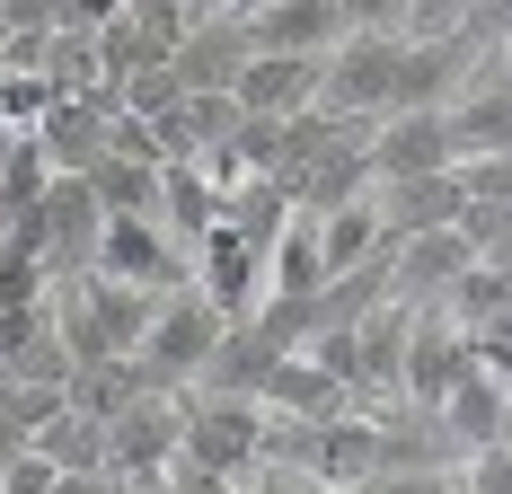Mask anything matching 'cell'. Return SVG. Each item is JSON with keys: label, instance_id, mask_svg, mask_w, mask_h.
Returning <instances> with one entry per match:
<instances>
[{"label": "cell", "instance_id": "obj_1", "mask_svg": "<svg viewBox=\"0 0 512 494\" xmlns=\"http://www.w3.org/2000/svg\"><path fill=\"white\" fill-rule=\"evenodd\" d=\"M221 309H212L195 283H177V292L151 300V327H142V345H133V362H142V380L151 389H195V371H204V353L221 345Z\"/></svg>", "mask_w": 512, "mask_h": 494}, {"label": "cell", "instance_id": "obj_2", "mask_svg": "<svg viewBox=\"0 0 512 494\" xmlns=\"http://www.w3.org/2000/svg\"><path fill=\"white\" fill-rule=\"evenodd\" d=\"M256 433H265V406L256 397H212L186 389V424H177V459L195 468H221V477H256Z\"/></svg>", "mask_w": 512, "mask_h": 494}, {"label": "cell", "instance_id": "obj_3", "mask_svg": "<svg viewBox=\"0 0 512 494\" xmlns=\"http://www.w3.org/2000/svg\"><path fill=\"white\" fill-rule=\"evenodd\" d=\"M177 424H186V389H142L133 406L106 415V486H142L177 459Z\"/></svg>", "mask_w": 512, "mask_h": 494}, {"label": "cell", "instance_id": "obj_4", "mask_svg": "<svg viewBox=\"0 0 512 494\" xmlns=\"http://www.w3.org/2000/svg\"><path fill=\"white\" fill-rule=\"evenodd\" d=\"M89 274L142 283V292H177V283H186V247L168 239V221H159V212H106Z\"/></svg>", "mask_w": 512, "mask_h": 494}, {"label": "cell", "instance_id": "obj_5", "mask_svg": "<svg viewBox=\"0 0 512 494\" xmlns=\"http://www.w3.org/2000/svg\"><path fill=\"white\" fill-rule=\"evenodd\" d=\"M433 424H442V442L460 450H504V424H512V380L504 371H451L442 397H433Z\"/></svg>", "mask_w": 512, "mask_h": 494}, {"label": "cell", "instance_id": "obj_6", "mask_svg": "<svg viewBox=\"0 0 512 494\" xmlns=\"http://www.w3.org/2000/svg\"><path fill=\"white\" fill-rule=\"evenodd\" d=\"M98 195H89V177L71 168V177H53L45 195H36V230H45V265L53 283L62 274H89V256H98Z\"/></svg>", "mask_w": 512, "mask_h": 494}, {"label": "cell", "instance_id": "obj_7", "mask_svg": "<svg viewBox=\"0 0 512 494\" xmlns=\"http://www.w3.org/2000/svg\"><path fill=\"white\" fill-rule=\"evenodd\" d=\"M230 98H239V115H265V124L301 115V106L318 98V53H265L256 45L248 62H239V80H230Z\"/></svg>", "mask_w": 512, "mask_h": 494}, {"label": "cell", "instance_id": "obj_8", "mask_svg": "<svg viewBox=\"0 0 512 494\" xmlns=\"http://www.w3.org/2000/svg\"><path fill=\"white\" fill-rule=\"evenodd\" d=\"M248 53H256V27L239 18V9H221V18H195L168 62H177V89H230Z\"/></svg>", "mask_w": 512, "mask_h": 494}, {"label": "cell", "instance_id": "obj_9", "mask_svg": "<svg viewBox=\"0 0 512 494\" xmlns=\"http://www.w3.org/2000/svg\"><path fill=\"white\" fill-rule=\"evenodd\" d=\"M371 477H380V424L362 406L309 424V486H371Z\"/></svg>", "mask_w": 512, "mask_h": 494}, {"label": "cell", "instance_id": "obj_10", "mask_svg": "<svg viewBox=\"0 0 512 494\" xmlns=\"http://www.w3.org/2000/svg\"><path fill=\"white\" fill-rule=\"evenodd\" d=\"M106 115H115V89H62V98L36 115V142H45V159L71 177V168H89L106 150Z\"/></svg>", "mask_w": 512, "mask_h": 494}, {"label": "cell", "instance_id": "obj_11", "mask_svg": "<svg viewBox=\"0 0 512 494\" xmlns=\"http://www.w3.org/2000/svg\"><path fill=\"white\" fill-rule=\"evenodd\" d=\"M256 406H274V415H301V424H327V415H345V406H362L336 371H318L301 345L292 353H274V371L256 380Z\"/></svg>", "mask_w": 512, "mask_h": 494}, {"label": "cell", "instance_id": "obj_12", "mask_svg": "<svg viewBox=\"0 0 512 494\" xmlns=\"http://www.w3.org/2000/svg\"><path fill=\"white\" fill-rule=\"evenodd\" d=\"M327 283V256H318V221H309L301 203L274 221V239H265V300H309Z\"/></svg>", "mask_w": 512, "mask_h": 494}, {"label": "cell", "instance_id": "obj_13", "mask_svg": "<svg viewBox=\"0 0 512 494\" xmlns=\"http://www.w3.org/2000/svg\"><path fill=\"white\" fill-rule=\"evenodd\" d=\"M433 309L451 327H512V283H504V256H468L460 274L433 292Z\"/></svg>", "mask_w": 512, "mask_h": 494}, {"label": "cell", "instance_id": "obj_14", "mask_svg": "<svg viewBox=\"0 0 512 494\" xmlns=\"http://www.w3.org/2000/svg\"><path fill=\"white\" fill-rule=\"evenodd\" d=\"M248 27H256L265 53H327L345 36L336 0H265V9H248Z\"/></svg>", "mask_w": 512, "mask_h": 494}, {"label": "cell", "instance_id": "obj_15", "mask_svg": "<svg viewBox=\"0 0 512 494\" xmlns=\"http://www.w3.org/2000/svg\"><path fill=\"white\" fill-rule=\"evenodd\" d=\"M309 221H318V256H327V274H354V265H371V256L389 247L371 186H362L354 203H336V212H309Z\"/></svg>", "mask_w": 512, "mask_h": 494}, {"label": "cell", "instance_id": "obj_16", "mask_svg": "<svg viewBox=\"0 0 512 494\" xmlns=\"http://www.w3.org/2000/svg\"><path fill=\"white\" fill-rule=\"evenodd\" d=\"M159 221H168L177 247H195L212 221H221V186H212L195 159H168V168H159Z\"/></svg>", "mask_w": 512, "mask_h": 494}, {"label": "cell", "instance_id": "obj_17", "mask_svg": "<svg viewBox=\"0 0 512 494\" xmlns=\"http://www.w3.org/2000/svg\"><path fill=\"white\" fill-rule=\"evenodd\" d=\"M27 450H36V459H53V468H98V477H106V424H98V415H80L71 397H62L45 424L27 433Z\"/></svg>", "mask_w": 512, "mask_h": 494}, {"label": "cell", "instance_id": "obj_18", "mask_svg": "<svg viewBox=\"0 0 512 494\" xmlns=\"http://www.w3.org/2000/svg\"><path fill=\"white\" fill-rule=\"evenodd\" d=\"M89 195H98V212H159V168L151 159H124V150H98L89 168Z\"/></svg>", "mask_w": 512, "mask_h": 494}, {"label": "cell", "instance_id": "obj_19", "mask_svg": "<svg viewBox=\"0 0 512 494\" xmlns=\"http://www.w3.org/2000/svg\"><path fill=\"white\" fill-rule=\"evenodd\" d=\"M53 177H62V168L45 159V142H36V133H0V221L36 212V195H45Z\"/></svg>", "mask_w": 512, "mask_h": 494}, {"label": "cell", "instance_id": "obj_20", "mask_svg": "<svg viewBox=\"0 0 512 494\" xmlns=\"http://www.w3.org/2000/svg\"><path fill=\"white\" fill-rule=\"evenodd\" d=\"M451 230L468 239V256H504V239H512V195H468Z\"/></svg>", "mask_w": 512, "mask_h": 494}, {"label": "cell", "instance_id": "obj_21", "mask_svg": "<svg viewBox=\"0 0 512 494\" xmlns=\"http://www.w3.org/2000/svg\"><path fill=\"white\" fill-rule=\"evenodd\" d=\"M115 106H124V115H159V106H177V62H142V71H124V80H115Z\"/></svg>", "mask_w": 512, "mask_h": 494}, {"label": "cell", "instance_id": "obj_22", "mask_svg": "<svg viewBox=\"0 0 512 494\" xmlns=\"http://www.w3.org/2000/svg\"><path fill=\"white\" fill-rule=\"evenodd\" d=\"M460 9L468 0H407V9H398V36H451Z\"/></svg>", "mask_w": 512, "mask_h": 494}, {"label": "cell", "instance_id": "obj_23", "mask_svg": "<svg viewBox=\"0 0 512 494\" xmlns=\"http://www.w3.org/2000/svg\"><path fill=\"white\" fill-rule=\"evenodd\" d=\"M362 494H451V468H380Z\"/></svg>", "mask_w": 512, "mask_h": 494}, {"label": "cell", "instance_id": "obj_24", "mask_svg": "<svg viewBox=\"0 0 512 494\" xmlns=\"http://www.w3.org/2000/svg\"><path fill=\"white\" fill-rule=\"evenodd\" d=\"M45 494H124V486H106L98 468H62V477H53Z\"/></svg>", "mask_w": 512, "mask_h": 494}, {"label": "cell", "instance_id": "obj_25", "mask_svg": "<svg viewBox=\"0 0 512 494\" xmlns=\"http://www.w3.org/2000/svg\"><path fill=\"white\" fill-rule=\"evenodd\" d=\"M177 9H186V18H221L230 0H177Z\"/></svg>", "mask_w": 512, "mask_h": 494}, {"label": "cell", "instance_id": "obj_26", "mask_svg": "<svg viewBox=\"0 0 512 494\" xmlns=\"http://www.w3.org/2000/svg\"><path fill=\"white\" fill-rule=\"evenodd\" d=\"M451 494H477V486H468V477H460V468H451Z\"/></svg>", "mask_w": 512, "mask_h": 494}, {"label": "cell", "instance_id": "obj_27", "mask_svg": "<svg viewBox=\"0 0 512 494\" xmlns=\"http://www.w3.org/2000/svg\"><path fill=\"white\" fill-rule=\"evenodd\" d=\"M230 9H239V18H248V9H265V0H230Z\"/></svg>", "mask_w": 512, "mask_h": 494}, {"label": "cell", "instance_id": "obj_28", "mask_svg": "<svg viewBox=\"0 0 512 494\" xmlns=\"http://www.w3.org/2000/svg\"><path fill=\"white\" fill-rule=\"evenodd\" d=\"M318 494H362V486H318Z\"/></svg>", "mask_w": 512, "mask_h": 494}]
</instances>
